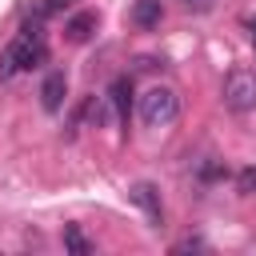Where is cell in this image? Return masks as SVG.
<instances>
[{
    "label": "cell",
    "instance_id": "cell-4",
    "mask_svg": "<svg viewBox=\"0 0 256 256\" xmlns=\"http://www.w3.org/2000/svg\"><path fill=\"white\" fill-rule=\"evenodd\" d=\"M128 200L148 216V224L152 228H160V220H164V208H160V192H156V184H148V180H140V184H132V192H128Z\"/></svg>",
    "mask_w": 256,
    "mask_h": 256
},
{
    "label": "cell",
    "instance_id": "cell-10",
    "mask_svg": "<svg viewBox=\"0 0 256 256\" xmlns=\"http://www.w3.org/2000/svg\"><path fill=\"white\" fill-rule=\"evenodd\" d=\"M68 4H72V0H40V4H36V20L56 16V12H60V8H68Z\"/></svg>",
    "mask_w": 256,
    "mask_h": 256
},
{
    "label": "cell",
    "instance_id": "cell-8",
    "mask_svg": "<svg viewBox=\"0 0 256 256\" xmlns=\"http://www.w3.org/2000/svg\"><path fill=\"white\" fill-rule=\"evenodd\" d=\"M160 16H164L160 0H136V4H132V24H136V28H156Z\"/></svg>",
    "mask_w": 256,
    "mask_h": 256
},
{
    "label": "cell",
    "instance_id": "cell-6",
    "mask_svg": "<svg viewBox=\"0 0 256 256\" xmlns=\"http://www.w3.org/2000/svg\"><path fill=\"white\" fill-rule=\"evenodd\" d=\"M96 24H100V16H96V12H76V16L64 24V32H68V40H72V44H84V40L96 32Z\"/></svg>",
    "mask_w": 256,
    "mask_h": 256
},
{
    "label": "cell",
    "instance_id": "cell-7",
    "mask_svg": "<svg viewBox=\"0 0 256 256\" xmlns=\"http://www.w3.org/2000/svg\"><path fill=\"white\" fill-rule=\"evenodd\" d=\"M104 100H108V104L116 108V116H120V120H128V108H132V80H124V76H116Z\"/></svg>",
    "mask_w": 256,
    "mask_h": 256
},
{
    "label": "cell",
    "instance_id": "cell-1",
    "mask_svg": "<svg viewBox=\"0 0 256 256\" xmlns=\"http://www.w3.org/2000/svg\"><path fill=\"white\" fill-rule=\"evenodd\" d=\"M44 56H48V48H44L40 24H24L20 36L0 52V76L8 80V76H16V72H24V68H36Z\"/></svg>",
    "mask_w": 256,
    "mask_h": 256
},
{
    "label": "cell",
    "instance_id": "cell-5",
    "mask_svg": "<svg viewBox=\"0 0 256 256\" xmlns=\"http://www.w3.org/2000/svg\"><path fill=\"white\" fill-rule=\"evenodd\" d=\"M64 96H68L64 72H48L44 84H40V104H44V112H60V108H64Z\"/></svg>",
    "mask_w": 256,
    "mask_h": 256
},
{
    "label": "cell",
    "instance_id": "cell-11",
    "mask_svg": "<svg viewBox=\"0 0 256 256\" xmlns=\"http://www.w3.org/2000/svg\"><path fill=\"white\" fill-rule=\"evenodd\" d=\"M236 184H240V192H256V168H244Z\"/></svg>",
    "mask_w": 256,
    "mask_h": 256
},
{
    "label": "cell",
    "instance_id": "cell-13",
    "mask_svg": "<svg viewBox=\"0 0 256 256\" xmlns=\"http://www.w3.org/2000/svg\"><path fill=\"white\" fill-rule=\"evenodd\" d=\"M188 248H204V240H196V236H188V240H180L172 252H188Z\"/></svg>",
    "mask_w": 256,
    "mask_h": 256
},
{
    "label": "cell",
    "instance_id": "cell-12",
    "mask_svg": "<svg viewBox=\"0 0 256 256\" xmlns=\"http://www.w3.org/2000/svg\"><path fill=\"white\" fill-rule=\"evenodd\" d=\"M180 4H184L188 12H208V8H212V0H180Z\"/></svg>",
    "mask_w": 256,
    "mask_h": 256
},
{
    "label": "cell",
    "instance_id": "cell-3",
    "mask_svg": "<svg viewBox=\"0 0 256 256\" xmlns=\"http://www.w3.org/2000/svg\"><path fill=\"white\" fill-rule=\"evenodd\" d=\"M224 104H228L236 116L256 112V72H252V68L228 72V80H224Z\"/></svg>",
    "mask_w": 256,
    "mask_h": 256
},
{
    "label": "cell",
    "instance_id": "cell-14",
    "mask_svg": "<svg viewBox=\"0 0 256 256\" xmlns=\"http://www.w3.org/2000/svg\"><path fill=\"white\" fill-rule=\"evenodd\" d=\"M248 28H252V44H256V20H252V24H248Z\"/></svg>",
    "mask_w": 256,
    "mask_h": 256
},
{
    "label": "cell",
    "instance_id": "cell-9",
    "mask_svg": "<svg viewBox=\"0 0 256 256\" xmlns=\"http://www.w3.org/2000/svg\"><path fill=\"white\" fill-rule=\"evenodd\" d=\"M64 244H68V248H72L76 256H84V252H92V244H88V240L80 236V228H72V224L64 228Z\"/></svg>",
    "mask_w": 256,
    "mask_h": 256
},
{
    "label": "cell",
    "instance_id": "cell-2",
    "mask_svg": "<svg viewBox=\"0 0 256 256\" xmlns=\"http://www.w3.org/2000/svg\"><path fill=\"white\" fill-rule=\"evenodd\" d=\"M136 112H140V120H144L148 128H168V124L180 116V96H176L172 88L156 84V88H148V92L140 96Z\"/></svg>",
    "mask_w": 256,
    "mask_h": 256
}]
</instances>
